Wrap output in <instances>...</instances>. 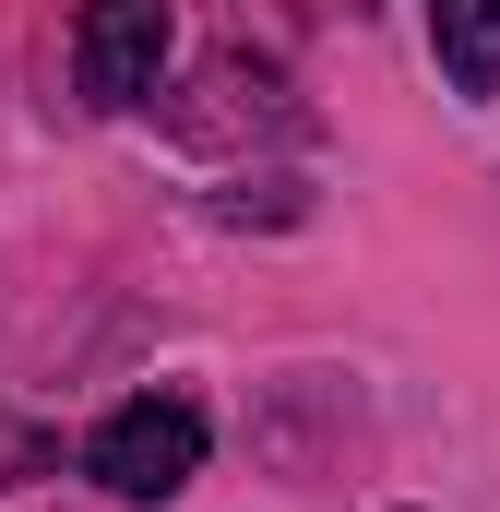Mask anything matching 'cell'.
Returning <instances> with one entry per match:
<instances>
[{"mask_svg":"<svg viewBox=\"0 0 500 512\" xmlns=\"http://www.w3.org/2000/svg\"><path fill=\"white\" fill-rule=\"evenodd\" d=\"M155 60H167V0H84V36H72V72L96 108L155 96Z\"/></svg>","mask_w":500,"mask_h":512,"instance_id":"2","label":"cell"},{"mask_svg":"<svg viewBox=\"0 0 500 512\" xmlns=\"http://www.w3.org/2000/svg\"><path fill=\"white\" fill-rule=\"evenodd\" d=\"M84 477L108 501H179L203 477V405L191 393H131V405H108L96 441H84Z\"/></svg>","mask_w":500,"mask_h":512,"instance_id":"1","label":"cell"},{"mask_svg":"<svg viewBox=\"0 0 500 512\" xmlns=\"http://www.w3.org/2000/svg\"><path fill=\"white\" fill-rule=\"evenodd\" d=\"M429 48L453 96H500V0H429Z\"/></svg>","mask_w":500,"mask_h":512,"instance_id":"3","label":"cell"}]
</instances>
